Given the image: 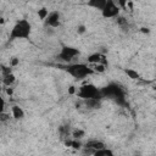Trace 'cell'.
<instances>
[{
  "label": "cell",
  "instance_id": "cell-1",
  "mask_svg": "<svg viewBox=\"0 0 156 156\" xmlns=\"http://www.w3.org/2000/svg\"><path fill=\"white\" fill-rule=\"evenodd\" d=\"M63 69L71 76L73 77L76 80H83L87 77L91 76L93 73H95L93 71V68L88 65V63H83V62H71V63H66V66H63Z\"/></svg>",
  "mask_w": 156,
  "mask_h": 156
},
{
  "label": "cell",
  "instance_id": "cell-2",
  "mask_svg": "<svg viewBox=\"0 0 156 156\" xmlns=\"http://www.w3.org/2000/svg\"><path fill=\"white\" fill-rule=\"evenodd\" d=\"M32 33V24L28 20L22 18L18 20L13 27L10 30V40H21V39H28Z\"/></svg>",
  "mask_w": 156,
  "mask_h": 156
},
{
  "label": "cell",
  "instance_id": "cell-3",
  "mask_svg": "<svg viewBox=\"0 0 156 156\" xmlns=\"http://www.w3.org/2000/svg\"><path fill=\"white\" fill-rule=\"evenodd\" d=\"M100 93H101L102 98L107 96L110 99H113L118 104H124V91L117 83L107 84L105 88L100 89Z\"/></svg>",
  "mask_w": 156,
  "mask_h": 156
},
{
  "label": "cell",
  "instance_id": "cell-4",
  "mask_svg": "<svg viewBox=\"0 0 156 156\" xmlns=\"http://www.w3.org/2000/svg\"><path fill=\"white\" fill-rule=\"evenodd\" d=\"M76 95L78 98H80L82 100H89V99H102L100 89L93 84V83H88L84 85H80L77 88Z\"/></svg>",
  "mask_w": 156,
  "mask_h": 156
},
{
  "label": "cell",
  "instance_id": "cell-5",
  "mask_svg": "<svg viewBox=\"0 0 156 156\" xmlns=\"http://www.w3.org/2000/svg\"><path fill=\"white\" fill-rule=\"evenodd\" d=\"M79 55H80L79 49H77L74 46H69V45H63L61 48L60 52L57 54V58L63 63H71Z\"/></svg>",
  "mask_w": 156,
  "mask_h": 156
},
{
  "label": "cell",
  "instance_id": "cell-6",
  "mask_svg": "<svg viewBox=\"0 0 156 156\" xmlns=\"http://www.w3.org/2000/svg\"><path fill=\"white\" fill-rule=\"evenodd\" d=\"M119 6L115 0H106L105 6L101 10V16L104 18H115L119 15Z\"/></svg>",
  "mask_w": 156,
  "mask_h": 156
},
{
  "label": "cell",
  "instance_id": "cell-7",
  "mask_svg": "<svg viewBox=\"0 0 156 156\" xmlns=\"http://www.w3.org/2000/svg\"><path fill=\"white\" fill-rule=\"evenodd\" d=\"M60 18H61V15H60L58 11H49L46 18L43 21L45 28H57V27H60V24H61Z\"/></svg>",
  "mask_w": 156,
  "mask_h": 156
},
{
  "label": "cell",
  "instance_id": "cell-8",
  "mask_svg": "<svg viewBox=\"0 0 156 156\" xmlns=\"http://www.w3.org/2000/svg\"><path fill=\"white\" fill-rule=\"evenodd\" d=\"M87 62L89 65H95V63H104L106 67H107V61H106V56L100 54V52H94V54H90L88 57H87Z\"/></svg>",
  "mask_w": 156,
  "mask_h": 156
},
{
  "label": "cell",
  "instance_id": "cell-9",
  "mask_svg": "<svg viewBox=\"0 0 156 156\" xmlns=\"http://www.w3.org/2000/svg\"><path fill=\"white\" fill-rule=\"evenodd\" d=\"M83 146H84V147H88V149H90V150H93V151L95 152L96 150L102 149V147H105L106 145H105V143H104V141H101V140L91 139V140H88Z\"/></svg>",
  "mask_w": 156,
  "mask_h": 156
},
{
  "label": "cell",
  "instance_id": "cell-10",
  "mask_svg": "<svg viewBox=\"0 0 156 156\" xmlns=\"http://www.w3.org/2000/svg\"><path fill=\"white\" fill-rule=\"evenodd\" d=\"M11 115H12V117H13L15 119H17V121L23 119L24 116H26L24 110H23L21 106H18V105H12V107H11Z\"/></svg>",
  "mask_w": 156,
  "mask_h": 156
},
{
  "label": "cell",
  "instance_id": "cell-11",
  "mask_svg": "<svg viewBox=\"0 0 156 156\" xmlns=\"http://www.w3.org/2000/svg\"><path fill=\"white\" fill-rule=\"evenodd\" d=\"M1 82H2V84H4L5 87H12V85H13V83L16 82V76H15L12 72L6 73V74H4V76H2Z\"/></svg>",
  "mask_w": 156,
  "mask_h": 156
},
{
  "label": "cell",
  "instance_id": "cell-12",
  "mask_svg": "<svg viewBox=\"0 0 156 156\" xmlns=\"http://www.w3.org/2000/svg\"><path fill=\"white\" fill-rule=\"evenodd\" d=\"M105 2H106V0H88L87 5L89 7H91V9H95V10L101 11L102 7L105 6Z\"/></svg>",
  "mask_w": 156,
  "mask_h": 156
},
{
  "label": "cell",
  "instance_id": "cell-13",
  "mask_svg": "<svg viewBox=\"0 0 156 156\" xmlns=\"http://www.w3.org/2000/svg\"><path fill=\"white\" fill-rule=\"evenodd\" d=\"M124 73L128 76V78H130V79H133V80H138V79H140V74H139V72L135 71V69H133V68H124Z\"/></svg>",
  "mask_w": 156,
  "mask_h": 156
},
{
  "label": "cell",
  "instance_id": "cell-14",
  "mask_svg": "<svg viewBox=\"0 0 156 156\" xmlns=\"http://www.w3.org/2000/svg\"><path fill=\"white\" fill-rule=\"evenodd\" d=\"M94 155H95V156H113V151L110 150V149H107V147L105 146V147H102V149L96 150V151L94 152Z\"/></svg>",
  "mask_w": 156,
  "mask_h": 156
},
{
  "label": "cell",
  "instance_id": "cell-15",
  "mask_svg": "<svg viewBox=\"0 0 156 156\" xmlns=\"http://www.w3.org/2000/svg\"><path fill=\"white\" fill-rule=\"evenodd\" d=\"M84 135H85V132L79 128H76L71 132V138H73V139H82Z\"/></svg>",
  "mask_w": 156,
  "mask_h": 156
},
{
  "label": "cell",
  "instance_id": "cell-16",
  "mask_svg": "<svg viewBox=\"0 0 156 156\" xmlns=\"http://www.w3.org/2000/svg\"><path fill=\"white\" fill-rule=\"evenodd\" d=\"M91 68H93V71L96 72V73H104L105 69H106V66H105L104 63H95V65H93Z\"/></svg>",
  "mask_w": 156,
  "mask_h": 156
},
{
  "label": "cell",
  "instance_id": "cell-17",
  "mask_svg": "<svg viewBox=\"0 0 156 156\" xmlns=\"http://www.w3.org/2000/svg\"><path fill=\"white\" fill-rule=\"evenodd\" d=\"M48 13H49V10H48L46 7H41V9L38 10V17H39L41 21H44V20L46 18Z\"/></svg>",
  "mask_w": 156,
  "mask_h": 156
},
{
  "label": "cell",
  "instance_id": "cell-18",
  "mask_svg": "<svg viewBox=\"0 0 156 156\" xmlns=\"http://www.w3.org/2000/svg\"><path fill=\"white\" fill-rule=\"evenodd\" d=\"M116 4L119 6V9H123V10H127V1L128 0H115Z\"/></svg>",
  "mask_w": 156,
  "mask_h": 156
},
{
  "label": "cell",
  "instance_id": "cell-19",
  "mask_svg": "<svg viewBox=\"0 0 156 156\" xmlns=\"http://www.w3.org/2000/svg\"><path fill=\"white\" fill-rule=\"evenodd\" d=\"M10 119V115L6 113L5 111L4 112H0V122H6Z\"/></svg>",
  "mask_w": 156,
  "mask_h": 156
},
{
  "label": "cell",
  "instance_id": "cell-20",
  "mask_svg": "<svg viewBox=\"0 0 156 156\" xmlns=\"http://www.w3.org/2000/svg\"><path fill=\"white\" fill-rule=\"evenodd\" d=\"M5 105H6V102H5L4 98L0 95V112H4L5 111Z\"/></svg>",
  "mask_w": 156,
  "mask_h": 156
},
{
  "label": "cell",
  "instance_id": "cell-21",
  "mask_svg": "<svg viewBox=\"0 0 156 156\" xmlns=\"http://www.w3.org/2000/svg\"><path fill=\"white\" fill-rule=\"evenodd\" d=\"M77 32H78V34H83V33H85V26H83V24L78 26V27H77Z\"/></svg>",
  "mask_w": 156,
  "mask_h": 156
},
{
  "label": "cell",
  "instance_id": "cell-22",
  "mask_svg": "<svg viewBox=\"0 0 156 156\" xmlns=\"http://www.w3.org/2000/svg\"><path fill=\"white\" fill-rule=\"evenodd\" d=\"M18 63H20V60L16 58V57H13V58L11 60V65H10V66H11V67H15V66H17Z\"/></svg>",
  "mask_w": 156,
  "mask_h": 156
},
{
  "label": "cell",
  "instance_id": "cell-23",
  "mask_svg": "<svg viewBox=\"0 0 156 156\" xmlns=\"http://www.w3.org/2000/svg\"><path fill=\"white\" fill-rule=\"evenodd\" d=\"M6 94L11 96V95L13 94V88H12V87H6Z\"/></svg>",
  "mask_w": 156,
  "mask_h": 156
},
{
  "label": "cell",
  "instance_id": "cell-24",
  "mask_svg": "<svg viewBox=\"0 0 156 156\" xmlns=\"http://www.w3.org/2000/svg\"><path fill=\"white\" fill-rule=\"evenodd\" d=\"M76 91H77V89H76V87H69V89H68V94H76Z\"/></svg>",
  "mask_w": 156,
  "mask_h": 156
},
{
  "label": "cell",
  "instance_id": "cell-25",
  "mask_svg": "<svg viewBox=\"0 0 156 156\" xmlns=\"http://www.w3.org/2000/svg\"><path fill=\"white\" fill-rule=\"evenodd\" d=\"M140 30H141L143 33H146V34H147V33H150V30H149V28H145V27H143V28H141Z\"/></svg>",
  "mask_w": 156,
  "mask_h": 156
},
{
  "label": "cell",
  "instance_id": "cell-26",
  "mask_svg": "<svg viewBox=\"0 0 156 156\" xmlns=\"http://www.w3.org/2000/svg\"><path fill=\"white\" fill-rule=\"evenodd\" d=\"M4 23V18L1 17V15H0V27H1V24Z\"/></svg>",
  "mask_w": 156,
  "mask_h": 156
}]
</instances>
